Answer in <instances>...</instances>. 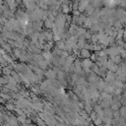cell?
<instances>
[{"label": "cell", "mask_w": 126, "mask_h": 126, "mask_svg": "<svg viewBox=\"0 0 126 126\" xmlns=\"http://www.w3.org/2000/svg\"><path fill=\"white\" fill-rule=\"evenodd\" d=\"M72 11H73V15H74V16H80V15H81V12H80L78 9H77V10H72Z\"/></svg>", "instance_id": "52a82bcc"}, {"label": "cell", "mask_w": 126, "mask_h": 126, "mask_svg": "<svg viewBox=\"0 0 126 126\" xmlns=\"http://www.w3.org/2000/svg\"><path fill=\"white\" fill-rule=\"evenodd\" d=\"M5 107H6V109H7V110L14 111V109L16 108V105H15L13 102H11V101H7V102L5 103Z\"/></svg>", "instance_id": "277c9868"}, {"label": "cell", "mask_w": 126, "mask_h": 126, "mask_svg": "<svg viewBox=\"0 0 126 126\" xmlns=\"http://www.w3.org/2000/svg\"><path fill=\"white\" fill-rule=\"evenodd\" d=\"M90 59L93 61V62H96L97 60H98V56H97V54L95 53H94V54H91V56H90Z\"/></svg>", "instance_id": "8992f818"}, {"label": "cell", "mask_w": 126, "mask_h": 126, "mask_svg": "<svg viewBox=\"0 0 126 126\" xmlns=\"http://www.w3.org/2000/svg\"><path fill=\"white\" fill-rule=\"evenodd\" d=\"M44 76L49 80H54L57 77V74L53 69H48L47 71H44Z\"/></svg>", "instance_id": "6da1fadb"}, {"label": "cell", "mask_w": 126, "mask_h": 126, "mask_svg": "<svg viewBox=\"0 0 126 126\" xmlns=\"http://www.w3.org/2000/svg\"><path fill=\"white\" fill-rule=\"evenodd\" d=\"M11 72H12V69H10L8 66L2 67V74L3 75H11Z\"/></svg>", "instance_id": "5b68a950"}, {"label": "cell", "mask_w": 126, "mask_h": 126, "mask_svg": "<svg viewBox=\"0 0 126 126\" xmlns=\"http://www.w3.org/2000/svg\"><path fill=\"white\" fill-rule=\"evenodd\" d=\"M91 56V52L89 49L87 48H82L81 49V56L80 57H83V58H90Z\"/></svg>", "instance_id": "3957f363"}, {"label": "cell", "mask_w": 126, "mask_h": 126, "mask_svg": "<svg viewBox=\"0 0 126 126\" xmlns=\"http://www.w3.org/2000/svg\"><path fill=\"white\" fill-rule=\"evenodd\" d=\"M41 54H42V56H43V58H44L45 60L51 61L52 58H53V54H52V52H51L50 50H43V52H42Z\"/></svg>", "instance_id": "7a4b0ae2"}]
</instances>
